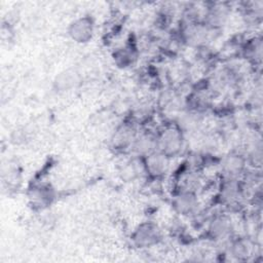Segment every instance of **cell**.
<instances>
[{
    "label": "cell",
    "mask_w": 263,
    "mask_h": 263,
    "mask_svg": "<svg viewBox=\"0 0 263 263\" xmlns=\"http://www.w3.org/2000/svg\"><path fill=\"white\" fill-rule=\"evenodd\" d=\"M253 246L247 238H237L229 245V253L238 260H247L252 256Z\"/></svg>",
    "instance_id": "7c38bea8"
},
{
    "label": "cell",
    "mask_w": 263,
    "mask_h": 263,
    "mask_svg": "<svg viewBox=\"0 0 263 263\" xmlns=\"http://www.w3.org/2000/svg\"><path fill=\"white\" fill-rule=\"evenodd\" d=\"M157 150L156 135L151 133L138 134L130 146L132 153L138 158H144Z\"/></svg>",
    "instance_id": "52a82bcc"
},
{
    "label": "cell",
    "mask_w": 263,
    "mask_h": 263,
    "mask_svg": "<svg viewBox=\"0 0 263 263\" xmlns=\"http://www.w3.org/2000/svg\"><path fill=\"white\" fill-rule=\"evenodd\" d=\"M233 225L231 220L223 215L215 216L209 223L208 234L213 240L222 241L231 236Z\"/></svg>",
    "instance_id": "8992f818"
},
{
    "label": "cell",
    "mask_w": 263,
    "mask_h": 263,
    "mask_svg": "<svg viewBox=\"0 0 263 263\" xmlns=\"http://www.w3.org/2000/svg\"><path fill=\"white\" fill-rule=\"evenodd\" d=\"M161 238V229L157 224L150 221L142 222L132 233V241L139 249L152 248L158 245Z\"/></svg>",
    "instance_id": "7a4b0ae2"
},
{
    "label": "cell",
    "mask_w": 263,
    "mask_h": 263,
    "mask_svg": "<svg viewBox=\"0 0 263 263\" xmlns=\"http://www.w3.org/2000/svg\"><path fill=\"white\" fill-rule=\"evenodd\" d=\"M172 206L181 216H195L199 210V199L195 191L178 190L172 199Z\"/></svg>",
    "instance_id": "3957f363"
},
{
    "label": "cell",
    "mask_w": 263,
    "mask_h": 263,
    "mask_svg": "<svg viewBox=\"0 0 263 263\" xmlns=\"http://www.w3.org/2000/svg\"><path fill=\"white\" fill-rule=\"evenodd\" d=\"M229 10L225 4H214L206 9L202 23L211 29H217L226 22Z\"/></svg>",
    "instance_id": "30bf717a"
},
{
    "label": "cell",
    "mask_w": 263,
    "mask_h": 263,
    "mask_svg": "<svg viewBox=\"0 0 263 263\" xmlns=\"http://www.w3.org/2000/svg\"><path fill=\"white\" fill-rule=\"evenodd\" d=\"M95 33V23L89 15H83L75 18L68 28L70 38L76 43L84 44L89 42Z\"/></svg>",
    "instance_id": "277c9868"
},
{
    "label": "cell",
    "mask_w": 263,
    "mask_h": 263,
    "mask_svg": "<svg viewBox=\"0 0 263 263\" xmlns=\"http://www.w3.org/2000/svg\"><path fill=\"white\" fill-rule=\"evenodd\" d=\"M78 75L76 72L74 71H64L62 73H60L55 80H54V84L57 86V89L65 91V90H69L70 88L74 87L77 83H78Z\"/></svg>",
    "instance_id": "4fadbf2b"
},
{
    "label": "cell",
    "mask_w": 263,
    "mask_h": 263,
    "mask_svg": "<svg viewBox=\"0 0 263 263\" xmlns=\"http://www.w3.org/2000/svg\"><path fill=\"white\" fill-rule=\"evenodd\" d=\"M245 159L238 154H229L221 160V174L224 179H238L245 171Z\"/></svg>",
    "instance_id": "9c48e42d"
},
{
    "label": "cell",
    "mask_w": 263,
    "mask_h": 263,
    "mask_svg": "<svg viewBox=\"0 0 263 263\" xmlns=\"http://www.w3.org/2000/svg\"><path fill=\"white\" fill-rule=\"evenodd\" d=\"M137 51L132 45H124L117 48L113 53L114 63L117 67L125 69L135 64L137 61Z\"/></svg>",
    "instance_id": "8fae6325"
},
{
    "label": "cell",
    "mask_w": 263,
    "mask_h": 263,
    "mask_svg": "<svg viewBox=\"0 0 263 263\" xmlns=\"http://www.w3.org/2000/svg\"><path fill=\"white\" fill-rule=\"evenodd\" d=\"M141 159L143 162L145 174H147L151 178L163 177L168 170L171 160V158H168L158 150Z\"/></svg>",
    "instance_id": "5b68a950"
},
{
    "label": "cell",
    "mask_w": 263,
    "mask_h": 263,
    "mask_svg": "<svg viewBox=\"0 0 263 263\" xmlns=\"http://www.w3.org/2000/svg\"><path fill=\"white\" fill-rule=\"evenodd\" d=\"M157 150L168 158L180 155L185 146V138L180 127L170 125L156 134Z\"/></svg>",
    "instance_id": "6da1fadb"
},
{
    "label": "cell",
    "mask_w": 263,
    "mask_h": 263,
    "mask_svg": "<svg viewBox=\"0 0 263 263\" xmlns=\"http://www.w3.org/2000/svg\"><path fill=\"white\" fill-rule=\"evenodd\" d=\"M31 198L34 202H37L38 204L44 205L47 202H50L52 198V194L50 192V188L48 186H38L33 189Z\"/></svg>",
    "instance_id": "5bb4252c"
},
{
    "label": "cell",
    "mask_w": 263,
    "mask_h": 263,
    "mask_svg": "<svg viewBox=\"0 0 263 263\" xmlns=\"http://www.w3.org/2000/svg\"><path fill=\"white\" fill-rule=\"evenodd\" d=\"M138 132L132 123H122L113 134L112 144L115 149H130Z\"/></svg>",
    "instance_id": "ba28073f"
}]
</instances>
